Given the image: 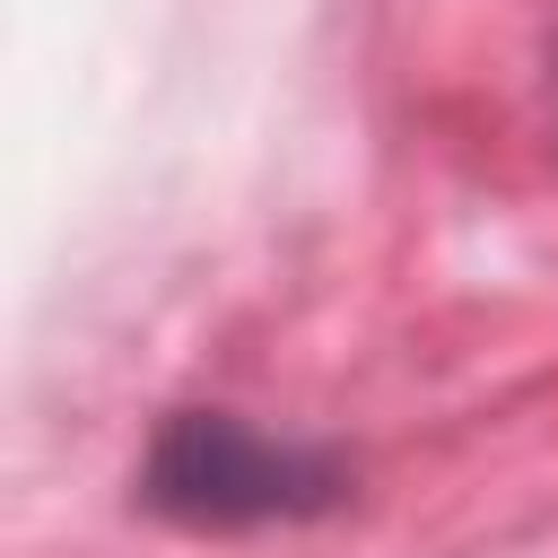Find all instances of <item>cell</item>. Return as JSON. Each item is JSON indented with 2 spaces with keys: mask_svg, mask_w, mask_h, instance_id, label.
I'll list each match as a JSON object with an SVG mask.
<instances>
[{
  "mask_svg": "<svg viewBox=\"0 0 558 558\" xmlns=\"http://www.w3.org/2000/svg\"><path fill=\"white\" fill-rule=\"evenodd\" d=\"M349 497V471L314 445H288L235 410H174L140 462V506L192 532H253L305 523Z\"/></svg>",
  "mask_w": 558,
  "mask_h": 558,
  "instance_id": "1",
  "label": "cell"
}]
</instances>
